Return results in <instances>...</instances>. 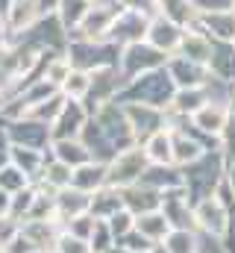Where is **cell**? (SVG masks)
<instances>
[]
</instances>
